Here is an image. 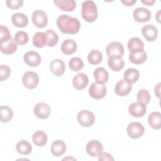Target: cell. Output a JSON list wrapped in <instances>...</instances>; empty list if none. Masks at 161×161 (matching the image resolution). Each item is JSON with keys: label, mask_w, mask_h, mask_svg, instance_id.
Returning a JSON list of instances; mask_svg holds the SVG:
<instances>
[{"label": "cell", "mask_w": 161, "mask_h": 161, "mask_svg": "<svg viewBox=\"0 0 161 161\" xmlns=\"http://www.w3.org/2000/svg\"><path fill=\"white\" fill-rule=\"evenodd\" d=\"M57 25L63 33L71 35L77 33L80 27V21L77 18L67 14H62L57 18Z\"/></svg>", "instance_id": "6da1fadb"}, {"label": "cell", "mask_w": 161, "mask_h": 161, "mask_svg": "<svg viewBox=\"0 0 161 161\" xmlns=\"http://www.w3.org/2000/svg\"><path fill=\"white\" fill-rule=\"evenodd\" d=\"M97 6L93 1H85L82 3L81 14L86 21L94 22L97 17Z\"/></svg>", "instance_id": "7a4b0ae2"}, {"label": "cell", "mask_w": 161, "mask_h": 161, "mask_svg": "<svg viewBox=\"0 0 161 161\" xmlns=\"http://www.w3.org/2000/svg\"><path fill=\"white\" fill-rule=\"evenodd\" d=\"M23 86L28 89H33L36 87L39 82V77L36 73L32 71L25 72L22 77Z\"/></svg>", "instance_id": "3957f363"}, {"label": "cell", "mask_w": 161, "mask_h": 161, "mask_svg": "<svg viewBox=\"0 0 161 161\" xmlns=\"http://www.w3.org/2000/svg\"><path fill=\"white\" fill-rule=\"evenodd\" d=\"M107 90L104 84H99L96 82L92 83L89 88V94L91 97L95 99H103L106 94Z\"/></svg>", "instance_id": "277c9868"}, {"label": "cell", "mask_w": 161, "mask_h": 161, "mask_svg": "<svg viewBox=\"0 0 161 161\" xmlns=\"http://www.w3.org/2000/svg\"><path fill=\"white\" fill-rule=\"evenodd\" d=\"M79 123L84 127L91 126L95 121V116L89 110H82L77 114Z\"/></svg>", "instance_id": "5b68a950"}, {"label": "cell", "mask_w": 161, "mask_h": 161, "mask_svg": "<svg viewBox=\"0 0 161 161\" xmlns=\"http://www.w3.org/2000/svg\"><path fill=\"white\" fill-rule=\"evenodd\" d=\"M126 131L129 137L132 139H137L142 136L145 132V128L140 123L132 122L128 125Z\"/></svg>", "instance_id": "8992f818"}, {"label": "cell", "mask_w": 161, "mask_h": 161, "mask_svg": "<svg viewBox=\"0 0 161 161\" xmlns=\"http://www.w3.org/2000/svg\"><path fill=\"white\" fill-rule=\"evenodd\" d=\"M108 57H122L124 54V47L123 45L118 42H113L109 43L106 48Z\"/></svg>", "instance_id": "52a82bcc"}, {"label": "cell", "mask_w": 161, "mask_h": 161, "mask_svg": "<svg viewBox=\"0 0 161 161\" xmlns=\"http://www.w3.org/2000/svg\"><path fill=\"white\" fill-rule=\"evenodd\" d=\"M33 25L39 28H44L48 23V18L46 13L42 10L35 11L31 16Z\"/></svg>", "instance_id": "ba28073f"}, {"label": "cell", "mask_w": 161, "mask_h": 161, "mask_svg": "<svg viewBox=\"0 0 161 161\" xmlns=\"http://www.w3.org/2000/svg\"><path fill=\"white\" fill-rule=\"evenodd\" d=\"M33 112L37 118L40 119H47L50 115L51 109L47 103L42 102L37 103L35 106Z\"/></svg>", "instance_id": "9c48e42d"}, {"label": "cell", "mask_w": 161, "mask_h": 161, "mask_svg": "<svg viewBox=\"0 0 161 161\" xmlns=\"http://www.w3.org/2000/svg\"><path fill=\"white\" fill-rule=\"evenodd\" d=\"M128 111L129 113L133 117L140 118L145 114L147 108L146 105L138 101L131 104L129 106Z\"/></svg>", "instance_id": "30bf717a"}, {"label": "cell", "mask_w": 161, "mask_h": 161, "mask_svg": "<svg viewBox=\"0 0 161 161\" xmlns=\"http://www.w3.org/2000/svg\"><path fill=\"white\" fill-rule=\"evenodd\" d=\"M23 60L30 67H36L41 63L42 58L38 52L28 51L24 55Z\"/></svg>", "instance_id": "8fae6325"}, {"label": "cell", "mask_w": 161, "mask_h": 161, "mask_svg": "<svg viewBox=\"0 0 161 161\" xmlns=\"http://www.w3.org/2000/svg\"><path fill=\"white\" fill-rule=\"evenodd\" d=\"M103 147L102 143L96 140H92L89 142L86 147V150L88 155L91 157H97L102 152Z\"/></svg>", "instance_id": "7c38bea8"}, {"label": "cell", "mask_w": 161, "mask_h": 161, "mask_svg": "<svg viewBox=\"0 0 161 161\" xmlns=\"http://www.w3.org/2000/svg\"><path fill=\"white\" fill-rule=\"evenodd\" d=\"M131 89V84H130L124 79H121L116 84L114 87V91L119 96H125L130 94Z\"/></svg>", "instance_id": "4fadbf2b"}, {"label": "cell", "mask_w": 161, "mask_h": 161, "mask_svg": "<svg viewBox=\"0 0 161 161\" xmlns=\"http://www.w3.org/2000/svg\"><path fill=\"white\" fill-rule=\"evenodd\" d=\"M133 16L136 21L139 23H144L150 19L151 13L148 9L140 7L133 11Z\"/></svg>", "instance_id": "5bb4252c"}, {"label": "cell", "mask_w": 161, "mask_h": 161, "mask_svg": "<svg viewBox=\"0 0 161 161\" xmlns=\"http://www.w3.org/2000/svg\"><path fill=\"white\" fill-rule=\"evenodd\" d=\"M142 33L148 42H154L158 36L157 28L152 25H146L142 29Z\"/></svg>", "instance_id": "9a60e30c"}, {"label": "cell", "mask_w": 161, "mask_h": 161, "mask_svg": "<svg viewBox=\"0 0 161 161\" xmlns=\"http://www.w3.org/2000/svg\"><path fill=\"white\" fill-rule=\"evenodd\" d=\"M89 83L88 77L84 73L76 74L72 79V85L77 90L84 89Z\"/></svg>", "instance_id": "2e32d148"}, {"label": "cell", "mask_w": 161, "mask_h": 161, "mask_svg": "<svg viewBox=\"0 0 161 161\" xmlns=\"http://www.w3.org/2000/svg\"><path fill=\"white\" fill-rule=\"evenodd\" d=\"M50 69L55 75L61 76L65 71V65L63 60L60 59H55L50 63Z\"/></svg>", "instance_id": "e0dca14e"}, {"label": "cell", "mask_w": 161, "mask_h": 161, "mask_svg": "<svg viewBox=\"0 0 161 161\" xmlns=\"http://www.w3.org/2000/svg\"><path fill=\"white\" fill-rule=\"evenodd\" d=\"M1 43V51L6 55H11L17 50L16 42L11 38L10 40Z\"/></svg>", "instance_id": "ac0fdd59"}, {"label": "cell", "mask_w": 161, "mask_h": 161, "mask_svg": "<svg viewBox=\"0 0 161 161\" xmlns=\"http://www.w3.org/2000/svg\"><path fill=\"white\" fill-rule=\"evenodd\" d=\"M53 3L64 11H72L76 7V3L74 0H54Z\"/></svg>", "instance_id": "d6986e66"}, {"label": "cell", "mask_w": 161, "mask_h": 161, "mask_svg": "<svg viewBox=\"0 0 161 161\" xmlns=\"http://www.w3.org/2000/svg\"><path fill=\"white\" fill-rule=\"evenodd\" d=\"M128 48L130 52L142 51L144 50V43L139 38L133 37L128 40Z\"/></svg>", "instance_id": "ffe728a7"}, {"label": "cell", "mask_w": 161, "mask_h": 161, "mask_svg": "<svg viewBox=\"0 0 161 161\" xmlns=\"http://www.w3.org/2000/svg\"><path fill=\"white\" fill-rule=\"evenodd\" d=\"M77 50V43L72 39H67L61 45V51L65 55H71Z\"/></svg>", "instance_id": "44dd1931"}, {"label": "cell", "mask_w": 161, "mask_h": 161, "mask_svg": "<svg viewBox=\"0 0 161 161\" xmlns=\"http://www.w3.org/2000/svg\"><path fill=\"white\" fill-rule=\"evenodd\" d=\"M11 21L13 25L19 28H23L27 26L28 19L27 16L21 13H14L11 16Z\"/></svg>", "instance_id": "7402d4cb"}, {"label": "cell", "mask_w": 161, "mask_h": 161, "mask_svg": "<svg viewBox=\"0 0 161 161\" xmlns=\"http://www.w3.org/2000/svg\"><path fill=\"white\" fill-rule=\"evenodd\" d=\"M66 150V145L61 140H56L54 141L51 147L52 153L56 157L62 155Z\"/></svg>", "instance_id": "603a6c76"}, {"label": "cell", "mask_w": 161, "mask_h": 161, "mask_svg": "<svg viewBox=\"0 0 161 161\" xmlns=\"http://www.w3.org/2000/svg\"><path fill=\"white\" fill-rule=\"evenodd\" d=\"M147 58V53L144 51L130 52L129 54V60L130 61L134 64H142L144 63Z\"/></svg>", "instance_id": "cb8c5ba5"}, {"label": "cell", "mask_w": 161, "mask_h": 161, "mask_svg": "<svg viewBox=\"0 0 161 161\" xmlns=\"http://www.w3.org/2000/svg\"><path fill=\"white\" fill-rule=\"evenodd\" d=\"M94 77L96 82L104 84L108 80L109 74L104 68L97 67L94 70Z\"/></svg>", "instance_id": "d4e9b609"}, {"label": "cell", "mask_w": 161, "mask_h": 161, "mask_svg": "<svg viewBox=\"0 0 161 161\" xmlns=\"http://www.w3.org/2000/svg\"><path fill=\"white\" fill-rule=\"evenodd\" d=\"M125 62L122 57H111L108 60V67L113 71H119L124 67Z\"/></svg>", "instance_id": "484cf974"}, {"label": "cell", "mask_w": 161, "mask_h": 161, "mask_svg": "<svg viewBox=\"0 0 161 161\" xmlns=\"http://www.w3.org/2000/svg\"><path fill=\"white\" fill-rule=\"evenodd\" d=\"M148 121L150 126L155 129L159 130L161 128V114L159 112H152L148 118Z\"/></svg>", "instance_id": "4316f807"}, {"label": "cell", "mask_w": 161, "mask_h": 161, "mask_svg": "<svg viewBox=\"0 0 161 161\" xmlns=\"http://www.w3.org/2000/svg\"><path fill=\"white\" fill-rule=\"evenodd\" d=\"M124 80L130 84H133L137 82L140 77L138 70L134 68L128 69L124 73Z\"/></svg>", "instance_id": "83f0119b"}, {"label": "cell", "mask_w": 161, "mask_h": 161, "mask_svg": "<svg viewBox=\"0 0 161 161\" xmlns=\"http://www.w3.org/2000/svg\"><path fill=\"white\" fill-rule=\"evenodd\" d=\"M33 143L39 147L45 145L48 140L47 134L42 130H38L34 133L32 136Z\"/></svg>", "instance_id": "f1b7e54d"}, {"label": "cell", "mask_w": 161, "mask_h": 161, "mask_svg": "<svg viewBox=\"0 0 161 161\" xmlns=\"http://www.w3.org/2000/svg\"><path fill=\"white\" fill-rule=\"evenodd\" d=\"M47 40L45 33L38 31L33 37V44L37 48H42L47 45Z\"/></svg>", "instance_id": "f546056e"}, {"label": "cell", "mask_w": 161, "mask_h": 161, "mask_svg": "<svg viewBox=\"0 0 161 161\" xmlns=\"http://www.w3.org/2000/svg\"><path fill=\"white\" fill-rule=\"evenodd\" d=\"M16 151L22 155H28L31 152L32 147L26 140H21L16 145Z\"/></svg>", "instance_id": "4dcf8cb0"}, {"label": "cell", "mask_w": 161, "mask_h": 161, "mask_svg": "<svg viewBox=\"0 0 161 161\" xmlns=\"http://www.w3.org/2000/svg\"><path fill=\"white\" fill-rule=\"evenodd\" d=\"M13 112L11 108L7 106H1L0 108V118L3 123L9 122L13 118Z\"/></svg>", "instance_id": "1f68e13d"}, {"label": "cell", "mask_w": 161, "mask_h": 161, "mask_svg": "<svg viewBox=\"0 0 161 161\" xmlns=\"http://www.w3.org/2000/svg\"><path fill=\"white\" fill-rule=\"evenodd\" d=\"M87 60L92 65L99 64L103 60V54L99 50H92L87 55Z\"/></svg>", "instance_id": "d6a6232c"}, {"label": "cell", "mask_w": 161, "mask_h": 161, "mask_svg": "<svg viewBox=\"0 0 161 161\" xmlns=\"http://www.w3.org/2000/svg\"><path fill=\"white\" fill-rule=\"evenodd\" d=\"M45 34L47 40V45L48 47H52L57 45L58 41V36L55 31H53L52 30H48L45 31Z\"/></svg>", "instance_id": "836d02e7"}, {"label": "cell", "mask_w": 161, "mask_h": 161, "mask_svg": "<svg viewBox=\"0 0 161 161\" xmlns=\"http://www.w3.org/2000/svg\"><path fill=\"white\" fill-rule=\"evenodd\" d=\"M69 68L75 72H77L82 69L84 67L82 60L79 57H74L71 58L69 62Z\"/></svg>", "instance_id": "e575fe53"}, {"label": "cell", "mask_w": 161, "mask_h": 161, "mask_svg": "<svg viewBox=\"0 0 161 161\" xmlns=\"http://www.w3.org/2000/svg\"><path fill=\"white\" fill-rule=\"evenodd\" d=\"M137 101L145 105H147L150 100V95L148 91L146 89H141L137 94Z\"/></svg>", "instance_id": "d590c367"}, {"label": "cell", "mask_w": 161, "mask_h": 161, "mask_svg": "<svg viewBox=\"0 0 161 161\" xmlns=\"http://www.w3.org/2000/svg\"><path fill=\"white\" fill-rule=\"evenodd\" d=\"M14 41L19 45H25L28 41V35L23 31H18L14 35Z\"/></svg>", "instance_id": "8d00e7d4"}, {"label": "cell", "mask_w": 161, "mask_h": 161, "mask_svg": "<svg viewBox=\"0 0 161 161\" xmlns=\"http://www.w3.org/2000/svg\"><path fill=\"white\" fill-rule=\"evenodd\" d=\"M11 34L9 33V31L8 28L4 26L1 25L0 26V42H6L11 38Z\"/></svg>", "instance_id": "74e56055"}, {"label": "cell", "mask_w": 161, "mask_h": 161, "mask_svg": "<svg viewBox=\"0 0 161 161\" xmlns=\"http://www.w3.org/2000/svg\"><path fill=\"white\" fill-rule=\"evenodd\" d=\"M11 74V69L10 68L4 65H1L0 67V80L3 81L6 80Z\"/></svg>", "instance_id": "f35d334b"}, {"label": "cell", "mask_w": 161, "mask_h": 161, "mask_svg": "<svg viewBox=\"0 0 161 161\" xmlns=\"http://www.w3.org/2000/svg\"><path fill=\"white\" fill-rule=\"evenodd\" d=\"M6 4L8 8L11 9H16L21 8L23 4V0H6Z\"/></svg>", "instance_id": "ab89813d"}, {"label": "cell", "mask_w": 161, "mask_h": 161, "mask_svg": "<svg viewBox=\"0 0 161 161\" xmlns=\"http://www.w3.org/2000/svg\"><path fill=\"white\" fill-rule=\"evenodd\" d=\"M97 157H98V160H104V161H105V160H114V158L112 157V155L110 154V153H108V152H101L99 154H98V155H97Z\"/></svg>", "instance_id": "60d3db41"}, {"label": "cell", "mask_w": 161, "mask_h": 161, "mask_svg": "<svg viewBox=\"0 0 161 161\" xmlns=\"http://www.w3.org/2000/svg\"><path fill=\"white\" fill-rule=\"evenodd\" d=\"M136 2V0H126V1H121V3L124 4L125 6H130L133 5Z\"/></svg>", "instance_id": "b9f144b4"}, {"label": "cell", "mask_w": 161, "mask_h": 161, "mask_svg": "<svg viewBox=\"0 0 161 161\" xmlns=\"http://www.w3.org/2000/svg\"><path fill=\"white\" fill-rule=\"evenodd\" d=\"M160 83H158L155 87V94L158 98L160 97Z\"/></svg>", "instance_id": "7bdbcfd3"}, {"label": "cell", "mask_w": 161, "mask_h": 161, "mask_svg": "<svg viewBox=\"0 0 161 161\" xmlns=\"http://www.w3.org/2000/svg\"><path fill=\"white\" fill-rule=\"evenodd\" d=\"M142 2L147 6H152L155 3V0H146V1H142Z\"/></svg>", "instance_id": "ee69618b"}, {"label": "cell", "mask_w": 161, "mask_h": 161, "mask_svg": "<svg viewBox=\"0 0 161 161\" xmlns=\"http://www.w3.org/2000/svg\"><path fill=\"white\" fill-rule=\"evenodd\" d=\"M160 10H159V11H158V12H157V15H156V16H155V18H157V21H158V22H159V23H160V18H159V16H160V15H159V14H159V13H160Z\"/></svg>", "instance_id": "f6af8a7d"}]
</instances>
